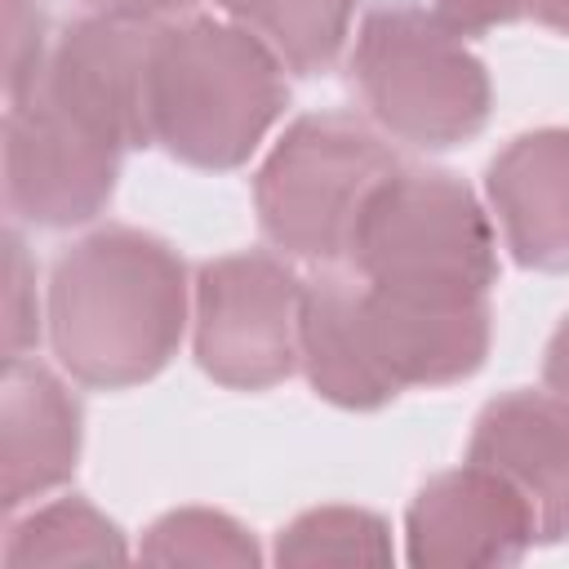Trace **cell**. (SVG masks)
Returning <instances> with one entry per match:
<instances>
[{"label":"cell","mask_w":569,"mask_h":569,"mask_svg":"<svg viewBox=\"0 0 569 569\" xmlns=\"http://www.w3.org/2000/svg\"><path fill=\"white\" fill-rule=\"evenodd\" d=\"M489 342V298L387 289L351 267H316L302 284L298 369L320 400L351 413H373L409 387L480 373Z\"/></svg>","instance_id":"1"},{"label":"cell","mask_w":569,"mask_h":569,"mask_svg":"<svg viewBox=\"0 0 569 569\" xmlns=\"http://www.w3.org/2000/svg\"><path fill=\"white\" fill-rule=\"evenodd\" d=\"M49 347L71 382L142 387L169 369L191 325L182 253L129 222H107L58 253L44 302Z\"/></svg>","instance_id":"2"},{"label":"cell","mask_w":569,"mask_h":569,"mask_svg":"<svg viewBox=\"0 0 569 569\" xmlns=\"http://www.w3.org/2000/svg\"><path fill=\"white\" fill-rule=\"evenodd\" d=\"M289 107L280 58L231 18L187 13L156 27L147 58L151 147L178 164L240 169Z\"/></svg>","instance_id":"3"},{"label":"cell","mask_w":569,"mask_h":569,"mask_svg":"<svg viewBox=\"0 0 569 569\" xmlns=\"http://www.w3.org/2000/svg\"><path fill=\"white\" fill-rule=\"evenodd\" d=\"M347 76L365 116L413 151L462 147L493 111L489 67L422 0H373L360 13Z\"/></svg>","instance_id":"4"},{"label":"cell","mask_w":569,"mask_h":569,"mask_svg":"<svg viewBox=\"0 0 569 569\" xmlns=\"http://www.w3.org/2000/svg\"><path fill=\"white\" fill-rule=\"evenodd\" d=\"M405 160L391 138L356 111L298 116L253 173L262 240L311 267H347L356 222L369 196Z\"/></svg>","instance_id":"5"},{"label":"cell","mask_w":569,"mask_h":569,"mask_svg":"<svg viewBox=\"0 0 569 569\" xmlns=\"http://www.w3.org/2000/svg\"><path fill=\"white\" fill-rule=\"evenodd\" d=\"M347 267L387 289L489 298L498 284V236L480 196L431 164H400L369 196Z\"/></svg>","instance_id":"6"},{"label":"cell","mask_w":569,"mask_h":569,"mask_svg":"<svg viewBox=\"0 0 569 569\" xmlns=\"http://www.w3.org/2000/svg\"><path fill=\"white\" fill-rule=\"evenodd\" d=\"M302 276L276 249L200 262L191 280V351L227 391H267L298 369Z\"/></svg>","instance_id":"7"},{"label":"cell","mask_w":569,"mask_h":569,"mask_svg":"<svg viewBox=\"0 0 569 569\" xmlns=\"http://www.w3.org/2000/svg\"><path fill=\"white\" fill-rule=\"evenodd\" d=\"M124 156L111 133L31 84L4 111V209L44 231L93 222L116 196Z\"/></svg>","instance_id":"8"},{"label":"cell","mask_w":569,"mask_h":569,"mask_svg":"<svg viewBox=\"0 0 569 569\" xmlns=\"http://www.w3.org/2000/svg\"><path fill=\"white\" fill-rule=\"evenodd\" d=\"M538 520L511 480L480 462L436 471L405 511V560L418 569H489L533 551Z\"/></svg>","instance_id":"9"},{"label":"cell","mask_w":569,"mask_h":569,"mask_svg":"<svg viewBox=\"0 0 569 569\" xmlns=\"http://www.w3.org/2000/svg\"><path fill=\"white\" fill-rule=\"evenodd\" d=\"M156 27L111 22V18H76L49 49L44 71L31 80L62 107L93 120L124 151L151 147L147 120V58Z\"/></svg>","instance_id":"10"},{"label":"cell","mask_w":569,"mask_h":569,"mask_svg":"<svg viewBox=\"0 0 569 569\" xmlns=\"http://www.w3.org/2000/svg\"><path fill=\"white\" fill-rule=\"evenodd\" d=\"M467 462H480L511 480L533 507L538 542L569 538V405L551 391L493 396L467 440Z\"/></svg>","instance_id":"11"},{"label":"cell","mask_w":569,"mask_h":569,"mask_svg":"<svg viewBox=\"0 0 569 569\" xmlns=\"http://www.w3.org/2000/svg\"><path fill=\"white\" fill-rule=\"evenodd\" d=\"M84 409L76 391L40 360H4L0 373V507H18L62 489L80 467Z\"/></svg>","instance_id":"12"},{"label":"cell","mask_w":569,"mask_h":569,"mask_svg":"<svg viewBox=\"0 0 569 569\" xmlns=\"http://www.w3.org/2000/svg\"><path fill=\"white\" fill-rule=\"evenodd\" d=\"M502 244L529 271H569V129L516 133L485 169Z\"/></svg>","instance_id":"13"},{"label":"cell","mask_w":569,"mask_h":569,"mask_svg":"<svg viewBox=\"0 0 569 569\" xmlns=\"http://www.w3.org/2000/svg\"><path fill=\"white\" fill-rule=\"evenodd\" d=\"M222 18L258 36L284 71L320 76L342 58L356 0H213Z\"/></svg>","instance_id":"14"},{"label":"cell","mask_w":569,"mask_h":569,"mask_svg":"<svg viewBox=\"0 0 569 569\" xmlns=\"http://www.w3.org/2000/svg\"><path fill=\"white\" fill-rule=\"evenodd\" d=\"M4 565H80V560H129V542L111 516H102L89 498L67 493L27 516L9 520Z\"/></svg>","instance_id":"15"},{"label":"cell","mask_w":569,"mask_h":569,"mask_svg":"<svg viewBox=\"0 0 569 569\" xmlns=\"http://www.w3.org/2000/svg\"><path fill=\"white\" fill-rule=\"evenodd\" d=\"M276 565H391L396 547H391V525L369 511V507H351V502H325V507H307L298 511L280 533H276Z\"/></svg>","instance_id":"16"},{"label":"cell","mask_w":569,"mask_h":569,"mask_svg":"<svg viewBox=\"0 0 569 569\" xmlns=\"http://www.w3.org/2000/svg\"><path fill=\"white\" fill-rule=\"evenodd\" d=\"M138 556L147 565H236V569H253L262 565V547L258 538L227 511L213 507H178L164 511L160 520L147 525Z\"/></svg>","instance_id":"17"},{"label":"cell","mask_w":569,"mask_h":569,"mask_svg":"<svg viewBox=\"0 0 569 569\" xmlns=\"http://www.w3.org/2000/svg\"><path fill=\"white\" fill-rule=\"evenodd\" d=\"M40 298H36V262L18 227L4 231V360L31 356L40 347Z\"/></svg>","instance_id":"18"},{"label":"cell","mask_w":569,"mask_h":569,"mask_svg":"<svg viewBox=\"0 0 569 569\" xmlns=\"http://www.w3.org/2000/svg\"><path fill=\"white\" fill-rule=\"evenodd\" d=\"M53 22L44 0H4V98L31 89L53 49Z\"/></svg>","instance_id":"19"},{"label":"cell","mask_w":569,"mask_h":569,"mask_svg":"<svg viewBox=\"0 0 569 569\" xmlns=\"http://www.w3.org/2000/svg\"><path fill=\"white\" fill-rule=\"evenodd\" d=\"M538 0H436V13L462 31V36H485L493 27H511L525 13H533Z\"/></svg>","instance_id":"20"},{"label":"cell","mask_w":569,"mask_h":569,"mask_svg":"<svg viewBox=\"0 0 569 569\" xmlns=\"http://www.w3.org/2000/svg\"><path fill=\"white\" fill-rule=\"evenodd\" d=\"M93 18H111V22H138V27H164L178 22L187 13H196L200 0H80Z\"/></svg>","instance_id":"21"},{"label":"cell","mask_w":569,"mask_h":569,"mask_svg":"<svg viewBox=\"0 0 569 569\" xmlns=\"http://www.w3.org/2000/svg\"><path fill=\"white\" fill-rule=\"evenodd\" d=\"M542 387L569 405V316H565V320L556 325V333L547 338V356H542Z\"/></svg>","instance_id":"22"},{"label":"cell","mask_w":569,"mask_h":569,"mask_svg":"<svg viewBox=\"0 0 569 569\" xmlns=\"http://www.w3.org/2000/svg\"><path fill=\"white\" fill-rule=\"evenodd\" d=\"M533 18L560 36H569V0H538L533 4Z\"/></svg>","instance_id":"23"}]
</instances>
